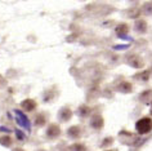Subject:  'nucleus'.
Wrapping results in <instances>:
<instances>
[{"label": "nucleus", "instance_id": "obj_1", "mask_svg": "<svg viewBox=\"0 0 152 151\" xmlns=\"http://www.w3.org/2000/svg\"><path fill=\"white\" fill-rule=\"evenodd\" d=\"M135 129L139 134H147L152 130V120L150 118H142L135 124Z\"/></svg>", "mask_w": 152, "mask_h": 151}, {"label": "nucleus", "instance_id": "obj_2", "mask_svg": "<svg viewBox=\"0 0 152 151\" xmlns=\"http://www.w3.org/2000/svg\"><path fill=\"white\" fill-rule=\"evenodd\" d=\"M14 114H16V120H17V124H20L22 128L30 130L31 129V125H30V120L26 116L23 112L20 111V110H14Z\"/></svg>", "mask_w": 152, "mask_h": 151}, {"label": "nucleus", "instance_id": "obj_3", "mask_svg": "<svg viewBox=\"0 0 152 151\" xmlns=\"http://www.w3.org/2000/svg\"><path fill=\"white\" fill-rule=\"evenodd\" d=\"M126 63L129 66H132V67H134V69H140V67L143 66V59L139 57V56H137V54H129L126 56Z\"/></svg>", "mask_w": 152, "mask_h": 151}, {"label": "nucleus", "instance_id": "obj_4", "mask_svg": "<svg viewBox=\"0 0 152 151\" xmlns=\"http://www.w3.org/2000/svg\"><path fill=\"white\" fill-rule=\"evenodd\" d=\"M128 31H129V27H128V25H125V23H120L117 27L115 29V32H116V35L120 37V39H125V40H130V37L128 36Z\"/></svg>", "mask_w": 152, "mask_h": 151}, {"label": "nucleus", "instance_id": "obj_5", "mask_svg": "<svg viewBox=\"0 0 152 151\" xmlns=\"http://www.w3.org/2000/svg\"><path fill=\"white\" fill-rule=\"evenodd\" d=\"M61 134V128L57 124H50L47 129V136L49 138H56Z\"/></svg>", "mask_w": 152, "mask_h": 151}, {"label": "nucleus", "instance_id": "obj_6", "mask_svg": "<svg viewBox=\"0 0 152 151\" xmlns=\"http://www.w3.org/2000/svg\"><path fill=\"white\" fill-rule=\"evenodd\" d=\"M90 125H92L94 129H101L103 127V118L101 115H93L92 120H90Z\"/></svg>", "mask_w": 152, "mask_h": 151}, {"label": "nucleus", "instance_id": "obj_7", "mask_svg": "<svg viewBox=\"0 0 152 151\" xmlns=\"http://www.w3.org/2000/svg\"><path fill=\"white\" fill-rule=\"evenodd\" d=\"M21 106L26 111H32V110H35V108H36V102L34 100H30V98H28V100H25L23 102L21 103Z\"/></svg>", "mask_w": 152, "mask_h": 151}, {"label": "nucleus", "instance_id": "obj_8", "mask_svg": "<svg viewBox=\"0 0 152 151\" xmlns=\"http://www.w3.org/2000/svg\"><path fill=\"white\" fill-rule=\"evenodd\" d=\"M67 134L70 136V137H72V138H79V137H80V134H81L80 127H77V125H74V127L68 128V130H67Z\"/></svg>", "mask_w": 152, "mask_h": 151}, {"label": "nucleus", "instance_id": "obj_9", "mask_svg": "<svg viewBox=\"0 0 152 151\" xmlns=\"http://www.w3.org/2000/svg\"><path fill=\"white\" fill-rule=\"evenodd\" d=\"M135 30H137L138 32H140V34L146 32V31H147V23H146V22H144L143 20L137 21V22H135Z\"/></svg>", "mask_w": 152, "mask_h": 151}, {"label": "nucleus", "instance_id": "obj_10", "mask_svg": "<svg viewBox=\"0 0 152 151\" xmlns=\"http://www.w3.org/2000/svg\"><path fill=\"white\" fill-rule=\"evenodd\" d=\"M117 89H119L120 92L129 93V92H132V84H130V83L124 81V83H121V84H120L119 86H117Z\"/></svg>", "mask_w": 152, "mask_h": 151}, {"label": "nucleus", "instance_id": "obj_11", "mask_svg": "<svg viewBox=\"0 0 152 151\" xmlns=\"http://www.w3.org/2000/svg\"><path fill=\"white\" fill-rule=\"evenodd\" d=\"M142 12L146 14V16H152V1L144 3L142 7Z\"/></svg>", "mask_w": 152, "mask_h": 151}, {"label": "nucleus", "instance_id": "obj_12", "mask_svg": "<svg viewBox=\"0 0 152 151\" xmlns=\"http://www.w3.org/2000/svg\"><path fill=\"white\" fill-rule=\"evenodd\" d=\"M59 118L64 120V122H67V120L71 118V111L68 110V108H62V110L59 111Z\"/></svg>", "mask_w": 152, "mask_h": 151}, {"label": "nucleus", "instance_id": "obj_13", "mask_svg": "<svg viewBox=\"0 0 152 151\" xmlns=\"http://www.w3.org/2000/svg\"><path fill=\"white\" fill-rule=\"evenodd\" d=\"M135 79H139V80H143V81H147L148 78H150V71H140V73L135 74Z\"/></svg>", "mask_w": 152, "mask_h": 151}, {"label": "nucleus", "instance_id": "obj_14", "mask_svg": "<svg viewBox=\"0 0 152 151\" xmlns=\"http://www.w3.org/2000/svg\"><path fill=\"white\" fill-rule=\"evenodd\" d=\"M10 143H12V139H10L9 136H5V137H1V138H0V145L8 147V146H10Z\"/></svg>", "mask_w": 152, "mask_h": 151}, {"label": "nucleus", "instance_id": "obj_15", "mask_svg": "<svg viewBox=\"0 0 152 151\" xmlns=\"http://www.w3.org/2000/svg\"><path fill=\"white\" fill-rule=\"evenodd\" d=\"M139 14H140L139 9H130L128 12V17L129 18H137V17H139Z\"/></svg>", "mask_w": 152, "mask_h": 151}, {"label": "nucleus", "instance_id": "obj_16", "mask_svg": "<svg viewBox=\"0 0 152 151\" xmlns=\"http://www.w3.org/2000/svg\"><path fill=\"white\" fill-rule=\"evenodd\" d=\"M36 125H44V124H45V116L44 115H37L36 116Z\"/></svg>", "mask_w": 152, "mask_h": 151}, {"label": "nucleus", "instance_id": "obj_17", "mask_svg": "<svg viewBox=\"0 0 152 151\" xmlns=\"http://www.w3.org/2000/svg\"><path fill=\"white\" fill-rule=\"evenodd\" d=\"M79 114H80L81 116H86L88 114H90V108H89V107H86V106L80 107V111H79Z\"/></svg>", "mask_w": 152, "mask_h": 151}, {"label": "nucleus", "instance_id": "obj_18", "mask_svg": "<svg viewBox=\"0 0 152 151\" xmlns=\"http://www.w3.org/2000/svg\"><path fill=\"white\" fill-rule=\"evenodd\" d=\"M72 151H85V147L83 145H74L71 147Z\"/></svg>", "mask_w": 152, "mask_h": 151}, {"label": "nucleus", "instance_id": "obj_19", "mask_svg": "<svg viewBox=\"0 0 152 151\" xmlns=\"http://www.w3.org/2000/svg\"><path fill=\"white\" fill-rule=\"evenodd\" d=\"M129 48V44H124V45H115L113 49H116V51H123V49H128Z\"/></svg>", "mask_w": 152, "mask_h": 151}, {"label": "nucleus", "instance_id": "obj_20", "mask_svg": "<svg viewBox=\"0 0 152 151\" xmlns=\"http://www.w3.org/2000/svg\"><path fill=\"white\" fill-rule=\"evenodd\" d=\"M16 136H17V138H18V139H23V138H25L23 132L20 130V129H16Z\"/></svg>", "mask_w": 152, "mask_h": 151}, {"label": "nucleus", "instance_id": "obj_21", "mask_svg": "<svg viewBox=\"0 0 152 151\" xmlns=\"http://www.w3.org/2000/svg\"><path fill=\"white\" fill-rule=\"evenodd\" d=\"M106 142H103L102 143V146H106V145H110V143H111V138H107V139H104Z\"/></svg>", "mask_w": 152, "mask_h": 151}, {"label": "nucleus", "instance_id": "obj_22", "mask_svg": "<svg viewBox=\"0 0 152 151\" xmlns=\"http://www.w3.org/2000/svg\"><path fill=\"white\" fill-rule=\"evenodd\" d=\"M0 130H3V132H7V133H9V129H8V128H5V127H0Z\"/></svg>", "mask_w": 152, "mask_h": 151}, {"label": "nucleus", "instance_id": "obj_23", "mask_svg": "<svg viewBox=\"0 0 152 151\" xmlns=\"http://www.w3.org/2000/svg\"><path fill=\"white\" fill-rule=\"evenodd\" d=\"M14 151H23V150H22V149H16Z\"/></svg>", "mask_w": 152, "mask_h": 151}, {"label": "nucleus", "instance_id": "obj_24", "mask_svg": "<svg viewBox=\"0 0 152 151\" xmlns=\"http://www.w3.org/2000/svg\"><path fill=\"white\" fill-rule=\"evenodd\" d=\"M151 114H152V111H151Z\"/></svg>", "mask_w": 152, "mask_h": 151}]
</instances>
